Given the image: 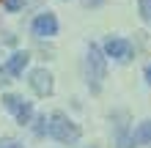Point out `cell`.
I'll use <instances>...</instances> for the list:
<instances>
[{"instance_id": "obj_13", "label": "cell", "mask_w": 151, "mask_h": 148, "mask_svg": "<svg viewBox=\"0 0 151 148\" xmlns=\"http://www.w3.org/2000/svg\"><path fill=\"white\" fill-rule=\"evenodd\" d=\"M33 132H36V134H44V132H47V115L36 118V126H33Z\"/></svg>"}, {"instance_id": "obj_3", "label": "cell", "mask_w": 151, "mask_h": 148, "mask_svg": "<svg viewBox=\"0 0 151 148\" xmlns=\"http://www.w3.org/2000/svg\"><path fill=\"white\" fill-rule=\"evenodd\" d=\"M30 33L36 39H50V36H55L58 33V16L52 14V11H41L33 16V22H30Z\"/></svg>"}, {"instance_id": "obj_18", "label": "cell", "mask_w": 151, "mask_h": 148, "mask_svg": "<svg viewBox=\"0 0 151 148\" xmlns=\"http://www.w3.org/2000/svg\"><path fill=\"white\" fill-rule=\"evenodd\" d=\"M93 148H96V145H93Z\"/></svg>"}, {"instance_id": "obj_8", "label": "cell", "mask_w": 151, "mask_h": 148, "mask_svg": "<svg viewBox=\"0 0 151 148\" xmlns=\"http://www.w3.org/2000/svg\"><path fill=\"white\" fill-rule=\"evenodd\" d=\"M151 143V121H143V124H137V129L129 134V145H148Z\"/></svg>"}, {"instance_id": "obj_5", "label": "cell", "mask_w": 151, "mask_h": 148, "mask_svg": "<svg viewBox=\"0 0 151 148\" xmlns=\"http://www.w3.org/2000/svg\"><path fill=\"white\" fill-rule=\"evenodd\" d=\"M104 55H107V58H115V60H121V63H127V60L132 58V44H129L127 39L110 36L107 41H104Z\"/></svg>"}, {"instance_id": "obj_9", "label": "cell", "mask_w": 151, "mask_h": 148, "mask_svg": "<svg viewBox=\"0 0 151 148\" xmlns=\"http://www.w3.org/2000/svg\"><path fill=\"white\" fill-rule=\"evenodd\" d=\"M14 118H17V124H19V126H28V124H33V102L22 99V104L14 110Z\"/></svg>"}, {"instance_id": "obj_6", "label": "cell", "mask_w": 151, "mask_h": 148, "mask_svg": "<svg viewBox=\"0 0 151 148\" xmlns=\"http://www.w3.org/2000/svg\"><path fill=\"white\" fill-rule=\"evenodd\" d=\"M28 60H30L28 52H25V49H17L14 55L3 63V69H0V71H3L6 77H19V74L25 71V66H28Z\"/></svg>"}, {"instance_id": "obj_11", "label": "cell", "mask_w": 151, "mask_h": 148, "mask_svg": "<svg viewBox=\"0 0 151 148\" xmlns=\"http://www.w3.org/2000/svg\"><path fill=\"white\" fill-rule=\"evenodd\" d=\"M137 11L143 16V22L151 25V0H137Z\"/></svg>"}, {"instance_id": "obj_2", "label": "cell", "mask_w": 151, "mask_h": 148, "mask_svg": "<svg viewBox=\"0 0 151 148\" xmlns=\"http://www.w3.org/2000/svg\"><path fill=\"white\" fill-rule=\"evenodd\" d=\"M104 74H107V55L96 44H91L88 47V55H85V77H88V85H91L93 93L102 88Z\"/></svg>"}, {"instance_id": "obj_4", "label": "cell", "mask_w": 151, "mask_h": 148, "mask_svg": "<svg viewBox=\"0 0 151 148\" xmlns=\"http://www.w3.org/2000/svg\"><path fill=\"white\" fill-rule=\"evenodd\" d=\"M28 82H30V88L36 91V96H52V91H55V82H52V74L47 71L44 66L39 69H33V71L28 74Z\"/></svg>"}, {"instance_id": "obj_12", "label": "cell", "mask_w": 151, "mask_h": 148, "mask_svg": "<svg viewBox=\"0 0 151 148\" xmlns=\"http://www.w3.org/2000/svg\"><path fill=\"white\" fill-rule=\"evenodd\" d=\"M3 6H6V11L17 14L19 8H25V0H3Z\"/></svg>"}, {"instance_id": "obj_14", "label": "cell", "mask_w": 151, "mask_h": 148, "mask_svg": "<svg viewBox=\"0 0 151 148\" xmlns=\"http://www.w3.org/2000/svg\"><path fill=\"white\" fill-rule=\"evenodd\" d=\"M80 3H83L85 8H99V6H104V3H107V0H80Z\"/></svg>"}, {"instance_id": "obj_16", "label": "cell", "mask_w": 151, "mask_h": 148, "mask_svg": "<svg viewBox=\"0 0 151 148\" xmlns=\"http://www.w3.org/2000/svg\"><path fill=\"white\" fill-rule=\"evenodd\" d=\"M8 82H11V80H8V77H6L3 71H0V88H3V85H8Z\"/></svg>"}, {"instance_id": "obj_1", "label": "cell", "mask_w": 151, "mask_h": 148, "mask_svg": "<svg viewBox=\"0 0 151 148\" xmlns=\"http://www.w3.org/2000/svg\"><path fill=\"white\" fill-rule=\"evenodd\" d=\"M47 134L52 140H58L60 145H74L80 140V134H83V129H80V124H74L66 112L58 110V112H52L47 118Z\"/></svg>"}, {"instance_id": "obj_7", "label": "cell", "mask_w": 151, "mask_h": 148, "mask_svg": "<svg viewBox=\"0 0 151 148\" xmlns=\"http://www.w3.org/2000/svg\"><path fill=\"white\" fill-rule=\"evenodd\" d=\"M127 121H129V115H127L124 110L113 115V124H115V140H118V148H132V145H129V137H127Z\"/></svg>"}, {"instance_id": "obj_15", "label": "cell", "mask_w": 151, "mask_h": 148, "mask_svg": "<svg viewBox=\"0 0 151 148\" xmlns=\"http://www.w3.org/2000/svg\"><path fill=\"white\" fill-rule=\"evenodd\" d=\"M0 148H25L19 140H0Z\"/></svg>"}, {"instance_id": "obj_10", "label": "cell", "mask_w": 151, "mask_h": 148, "mask_svg": "<svg viewBox=\"0 0 151 148\" xmlns=\"http://www.w3.org/2000/svg\"><path fill=\"white\" fill-rule=\"evenodd\" d=\"M19 104H22V96H17V93H3V107L8 112H14Z\"/></svg>"}, {"instance_id": "obj_17", "label": "cell", "mask_w": 151, "mask_h": 148, "mask_svg": "<svg viewBox=\"0 0 151 148\" xmlns=\"http://www.w3.org/2000/svg\"><path fill=\"white\" fill-rule=\"evenodd\" d=\"M146 80H148V85H151V63L146 66Z\"/></svg>"}]
</instances>
